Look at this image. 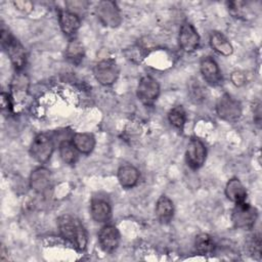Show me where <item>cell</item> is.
I'll use <instances>...</instances> for the list:
<instances>
[{
    "label": "cell",
    "mask_w": 262,
    "mask_h": 262,
    "mask_svg": "<svg viewBox=\"0 0 262 262\" xmlns=\"http://www.w3.org/2000/svg\"><path fill=\"white\" fill-rule=\"evenodd\" d=\"M57 227L62 238L76 249L83 251L87 246V233L83 224L75 217L63 214L57 219Z\"/></svg>",
    "instance_id": "1"
},
{
    "label": "cell",
    "mask_w": 262,
    "mask_h": 262,
    "mask_svg": "<svg viewBox=\"0 0 262 262\" xmlns=\"http://www.w3.org/2000/svg\"><path fill=\"white\" fill-rule=\"evenodd\" d=\"M1 45L7 53L14 69L21 71L27 63V53L25 47L4 26L1 28Z\"/></svg>",
    "instance_id": "2"
},
{
    "label": "cell",
    "mask_w": 262,
    "mask_h": 262,
    "mask_svg": "<svg viewBox=\"0 0 262 262\" xmlns=\"http://www.w3.org/2000/svg\"><path fill=\"white\" fill-rule=\"evenodd\" d=\"M257 209L246 202L235 204L231 212L232 224L234 225V227L244 230L252 229L257 221Z\"/></svg>",
    "instance_id": "3"
},
{
    "label": "cell",
    "mask_w": 262,
    "mask_h": 262,
    "mask_svg": "<svg viewBox=\"0 0 262 262\" xmlns=\"http://www.w3.org/2000/svg\"><path fill=\"white\" fill-rule=\"evenodd\" d=\"M218 117L227 122H235L242 116L241 102L228 93L222 94L216 103Z\"/></svg>",
    "instance_id": "4"
},
{
    "label": "cell",
    "mask_w": 262,
    "mask_h": 262,
    "mask_svg": "<svg viewBox=\"0 0 262 262\" xmlns=\"http://www.w3.org/2000/svg\"><path fill=\"white\" fill-rule=\"evenodd\" d=\"M93 75L99 84L110 86L113 85L118 79L119 68L111 58L101 59L94 66Z\"/></svg>",
    "instance_id": "5"
},
{
    "label": "cell",
    "mask_w": 262,
    "mask_h": 262,
    "mask_svg": "<svg viewBox=\"0 0 262 262\" xmlns=\"http://www.w3.org/2000/svg\"><path fill=\"white\" fill-rule=\"evenodd\" d=\"M97 18L107 27H118L122 21V16L117 4L114 1L104 0L98 2L95 7Z\"/></svg>",
    "instance_id": "6"
},
{
    "label": "cell",
    "mask_w": 262,
    "mask_h": 262,
    "mask_svg": "<svg viewBox=\"0 0 262 262\" xmlns=\"http://www.w3.org/2000/svg\"><path fill=\"white\" fill-rule=\"evenodd\" d=\"M53 150L54 144L52 142V139L44 133L38 134L33 139L30 147V154L32 158H34L37 162L41 164L46 163L50 159Z\"/></svg>",
    "instance_id": "7"
},
{
    "label": "cell",
    "mask_w": 262,
    "mask_h": 262,
    "mask_svg": "<svg viewBox=\"0 0 262 262\" xmlns=\"http://www.w3.org/2000/svg\"><path fill=\"white\" fill-rule=\"evenodd\" d=\"M206 158L207 149L204 142L198 137H192L189 140L185 151V161L187 166L193 170H196L205 164Z\"/></svg>",
    "instance_id": "8"
},
{
    "label": "cell",
    "mask_w": 262,
    "mask_h": 262,
    "mask_svg": "<svg viewBox=\"0 0 262 262\" xmlns=\"http://www.w3.org/2000/svg\"><path fill=\"white\" fill-rule=\"evenodd\" d=\"M160 94V85L156 79L150 76H143L137 85L136 95L144 104H151Z\"/></svg>",
    "instance_id": "9"
},
{
    "label": "cell",
    "mask_w": 262,
    "mask_h": 262,
    "mask_svg": "<svg viewBox=\"0 0 262 262\" xmlns=\"http://www.w3.org/2000/svg\"><path fill=\"white\" fill-rule=\"evenodd\" d=\"M179 46L185 52H193L200 45V36L190 23H183L179 31Z\"/></svg>",
    "instance_id": "10"
},
{
    "label": "cell",
    "mask_w": 262,
    "mask_h": 262,
    "mask_svg": "<svg viewBox=\"0 0 262 262\" xmlns=\"http://www.w3.org/2000/svg\"><path fill=\"white\" fill-rule=\"evenodd\" d=\"M98 243L100 248L106 252H114L120 244V232L114 225H104L98 232Z\"/></svg>",
    "instance_id": "11"
},
{
    "label": "cell",
    "mask_w": 262,
    "mask_h": 262,
    "mask_svg": "<svg viewBox=\"0 0 262 262\" xmlns=\"http://www.w3.org/2000/svg\"><path fill=\"white\" fill-rule=\"evenodd\" d=\"M30 187L37 193L46 192L51 185V173L45 167L34 169L29 178Z\"/></svg>",
    "instance_id": "12"
},
{
    "label": "cell",
    "mask_w": 262,
    "mask_h": 262,
    "mask_svg": "<svg viewBox=\"0 0 262 262\" xmlns=\"http://www.w3.org/2000/svg\"><path fill=\"white\" fill-rule=\"evenodd\" d=\"M200 71L203 79L210 85L216 86L220 84L222 80L221 71L218 63L210 56H205L201 59Z\"/></svg>",
    "instance_id": "13"
},
{
    "label": "cell",
    "mask_w": 262,
    "mask_h": 262,
    "mask_svg": "<svg viewBox=\"0 0 262 262\" xmlns=\"http://www.w3.org/2000/svg\"><path fill=\"white\" fill-rule=\"evenodd\" d=\"M58 23L61 31L68 37H73L78 32L81 26L79 15L70 10L59 11Z\"/></svg>",
    "instance_id": "14"
},
{
    "label": "cell",
    "mask_w": 262,
    "mask_h": 262,
    "mask_svg": "<svg viewBox=\"0 0 262 262\" xmlns=\"http://www.w3.org/2000/svg\"><path fill=\"white\" fill-rule=\"evenodd\" d=\"M90 215L95 222H106L112 216V207L106 200L93 198L90 203Z\"/></svg>",
    "instance_id": "15"
},
{
    "label": "cell",
    "mask_w": 262,
    "mask_h": 262,
    "mask_svg": "<svg viewBox=\"0 0 262 262\" xmlns=\"http://www.w3.org/2000/svg\"><path fill=\"white\" fill-rule=\"evenodd\" d=\"M118 181L123 188L134 187L139 180V171L133 165H122L117 173Z\"/></svg>",
    "instance_id": "16"
},
{
    "label": "cell",
    "mask_w": 262,
    "mask_h": 262,
    "mask_svg": "<svg viewBox=\"0 0 262 262\" xmlns=\"http://www.w3.org/2000/svg\"><path fill=\"white\" fill-rule=\"evenodd\" d=\"M156 216L163 223H169L174 216L173 202L167 195H161L156 203Z\"/></svg>",
    "instance_id": "17"
},
{
    "label": "cell",
    "mask_w": 262,
    "mask_h": 262,
    "mask_svg": "<svg viewBox=\"0 0 262 262\" xmlns=\"http://www.w3.org/2000/svg\"><path fill=\"white\" fill-rule=\"evenodd\" d=\"M225 195L229 201L237 204L246 202L247 190L237 178H231L225 185Z\"/></svg>",
    "instance_id": "18"
},
{
    "label": "cell",
    "mask_w": 262,
    "mask_h": 262,
    "mask_svg": "<svg viewBox=\"0 0 262 262\" xmlns=\"http://www.w3.org/2000/svg\"><path fill=\"white\" fill-rule=\"evenodd\" d=\"M74 146L80 154L89 155L95 146V138L91 133L77 132L72 137Z\"/></svg>",
    "instance_id": "19"
},
{
    "label": "cell",
    "mask_w": 262,
    "mask_h": 262,
    "mask_svg": "<svg viewBox=\"0 0 262 262\" xmlns=\"http://www.w3.org/2000/svg\"><path fill=\"white\" fill-rule=\"evenodd\" d=\"M209 42L211 47L221 55L228 56L233 52V47L227 38L220 32L214 31L210 34Z\"/></svg>",
    "instance_id": "20"
},
{
    "label": "cell",
    "mask_w": 262,
    "mask_h": 262,
    "mask_svg": "<svg viewBox=\"0 0 262 262\" xmlns=\"http://www.w3.org/2000/svg\"><path fill=\"white\" fill-rule=\"evenodd\" d=\"M195 252L200 255L213 254L216 249V243L214 238L208 233H200L194 239Z\"/></svg>",
    "instance_id": "21"
},
{
    "label": "cell",
    "mask_w": 262,
    "mask_h": 262,
    "mask_svg": "<svg viewBox=\"0 0 262 262\" xmlns=\"http://www.w3.org/2000/svg\"><path fill=\"white\" fill-rule=\"evenodd\" d=\"M64 55L70 62L79 64L84 57V47L82 43L77 39H72L68 43Z\"/></svg>",
    "instance_id": "22"
},
{
    "label": "cell",
    "mask_w": 262,
    "mask_h": 262,
    "mask_svg": "<svg viewBox=\"0 0 262 262\" xmlns=\"http://www.w3.org/2000/svg\"><path fill=\"white\" fill-rule=\"evenodd\" d=\"M58 151L62 162L68 165H73L78 160L79 151L74 146L72 141L62 140L58 145Z\"/></svg>",
    "instance_id": "23"
},
{
    "label": "cell",
    "mask_w": 262,
    "mask_h": 262,
    "mask_svg": "<svg viewBox=\"0 0 262 262\" xmlns=\"http://www.w3.org/2000/svg\"><path fill=\"white\" fill-rule=\"evenodd\" d=\"M29 86V79L25 74H16L11 82V92H12V98H18L23 97Z\"/></svg>",
    "instance_id": "24"
},
{
    "label": "cell",
    "mask_w": 262,
    "mask_h": 262,
    "mask_svg": "<svg viewBox=\"0 0 262 262\" xmlns=\"http://www.w3.org/2000/svg\"><path fill=\"white\" fill-rule=\"evenodd\" d=\"M168 120L173 127L182 130L186 122V113L183 106L176 105L173 108H171L170 112L168 113Z\"/></svg>",
    "instance_id": "25"
},
{
    "label": "cell",
    "mask_w": 262,
    "mask_h": 262,
    "mask_svg": "<svg viewBox=\"0 0 262 262\" xmlns=\"http://www.w3.org/2000/svg\"><path fill=\"white\" fill-rule=\"evenodd\" d=\"M206 88L205 86L198 80L192 79L189 81L188 84V95L194 103H200L204 99H206Z\"/></svg>",
    "instance_id": "26"
},
{
    "label": "cell",
    "mask_w": 262,
    "mask_h": 262,
    "mask_svg": "<svg viewBox=\"0 0 262 262\" xmlns=\"http://www.w3.org/2000/svg\"><path fill=\"white\" fill-rule=\"evenodd\" d=\"M246 245L250 256H252L254 259L261 258V237L259 233H254L250 235L247 239Z\"/></svg>",
    "instance_id": "27"
},
{
    "label": "cell",
    "mask_w": 262,
    "mask_h": 262,
    "mask_svg": "<svg viewBox=\"0 0 262 262\" xmlns=\"http://www.w3.org/2000/svg\"><path fill=\"white\" fill-rule=\"evenodd\" d=\"M13 5L14 7L21 11V12H25V13H28L30 12L32 9H33V2L31 1H28V0H18V1H13Z\"/></svg>",
    "instance_id": "28"
},
{
    "label": "cell",
    "mask_w": 262,
    "mask_h": 262,
    "mask_svg": "<svg viewBox=\"0 0 262 262\" xmlns=\"http://www.w3.org/2000/svg\"><path fill=\"white\" fill-rule=\"evenodd\" d=\"M230 79H231V82L236 87H241L246 83V76L243 72H239V71L232 72V74L230 76Z\"/></svg>",
    "instance_id": "29"
},
{
    "label": "cell",
    "mask_w": 262,
    "mask_h": 262,
    "mask_svg": "<svg viewBox=\"0 0 262 262\" xmlns=\"http://www.w3.org/2000/svg\"><path fill=\"white\" fill-rule=\"evenodd\" d=\"M13 98L11 95H9L8 93L2 92L1 93V107L2 110H7V111H11L13 107V102H12Z\"/></svg>",
    "instance_id": "30"
},
{
    "label": "cell",
    "mask_w": 262,
    "mask_h": 262,
    "mask_svg": "<svg viewBox=\"0 0 262 262\" xmlns=\"http://www.w3.org/2000/svg\"><path fill=\"white\" fill-rule=\"evenodd\" d=\"M5 253H6L5 247H4V245H2V247H1V260H2V261L6 259V258H5Z\"/></svg>",
    "instance_id": "31"
}]
</instances>
